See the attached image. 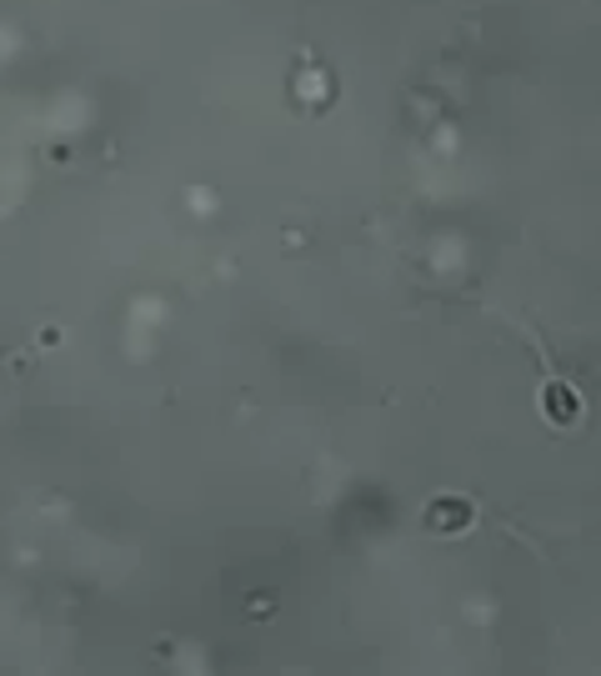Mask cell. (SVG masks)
<instances>
[{"label": "cell", "mask_w": 601, "mask_h": 676, "mask_svg": "<svg viewBox=\"0 0 601 676\" xmlns=\"http://www.w3.org/2000/svg\"><path fill=\"white\" fill-rule=\"evenodd\" d=\"M541 416H547L551 426H571L581 416V396L571 391L557 372H547V382H541Z\"/></svg>", "instance_id": "obj_1"}, {"label": "cell", "mask_w": 601, "mask_h": 676, "mask_svg": "<svg viewBox=\"0 0 601 676\" xmlns=\"http://www.w3.org/2000/svg\"><path fill=\"white\" fill-rule=\"evenodd\" d=\"M471 516H476V512H471V502H457V496L427 506V526H431V532H466Z\"/></svg>", "instance_id": "obj_2"}]
</instances>
